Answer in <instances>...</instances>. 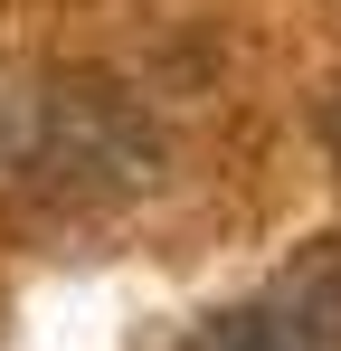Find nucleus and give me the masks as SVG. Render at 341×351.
Segmentation results:
<instances>
[{"mask_svg": "<svg viewBox=\"0 0 341 351\" xmlns=\"http://www.w3.org/2000/svg\"><path fill=\"white\" fill-rule=\"evenodd\" d=\"M0 171L38 199H123L162 171V133L114 76L48 66L0 95Z\"/></svg>", "mask_w": 341, "mask_h": 351, "instance_id": "nucleus-1", "label": "nucleus"}, {"mask_svg": "<svg viewBox=\"0 0 341 351\" xmlns=\"http://www.w3.org/2000/svg\"><path fill=\"white\" fill-rule=\"evenodd\" d=\"M190 351H323V342L303 332L294 304H237V313H218Z\"/></svg>", "mask_w": 341, "mask_h": 351, "instance_id": "nucleus-2", "label": "nucleus"}, {"mask_svg": "<svg viewBox=\"0 0 341 351\" xmlns=\"http://www.w3.org/2000/svg\"><path fill=\"white\" fill-rule=\"evenodd\" d=\"M294 313H303V332H313L323 351H341V247L323 256V266H313V276H303V294H294Z\"/></svg>", "mask_w": 341, "mask_h": 351, "instance_id": "nucleus-3", "label": "nucleus"}]
</instances>
